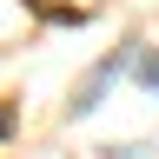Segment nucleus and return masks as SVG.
I'll return each instance as SVG.
<instances>
[{
	"label": "nucleus",
	"instance_id": "f257e3e1",
	"mask_svg": "<svg viewBox=\"0 0 159 159\" xmlns=\"http://www.w3.org/2000/svg\"><path fill=\"white\" fill-rule=\"evenodd\" d=\"M119 73H133V40H126V47H113V53H106V60H99V66L86 73V86L73 93V106H66V119H86V113L99 106V99H106V86H113Z\"/></svg>",
	"mask_w": 159,
	"mask_h": 159
},
{
	"label": "nucleus",
	"instance_id": "f03ea898",
	"mask_svg": "<svg viewBox=\"0 0 159 159\" xmlns=\"http://www.w3.org/2000/svg\"><path fill=\"white\" fill-rule=\"evenodd\" d=\"M133 86L159 99V47H146V53H133Z\"/></svg>",
	"mask_w": 159,
	"mask_h": 159
}]
</instances>
